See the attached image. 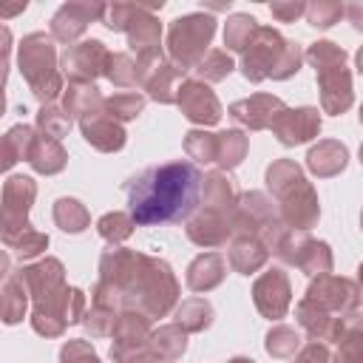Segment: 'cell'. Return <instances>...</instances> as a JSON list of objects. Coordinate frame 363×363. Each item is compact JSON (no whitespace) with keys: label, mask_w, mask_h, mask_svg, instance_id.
<instances>
[{"label":"cell","mask_w":363,"mask_h":363,"mask_svg":"<svg viewBox=\"0 0 363 363\" xmlns=\"http://www.w3.org/2000/svg\"><path fill=\"white\" fill-rule=\"evenodd\" d=\"M11 275V261L6 255V250H0V281H6Z\"/></svg>","instance_id":"51"},{"label":"cell","mask_w":363,"mask_h":363,"mask_svg":"<svg viewBox=\"0 0 363 363\" xmlns=\"http://www.w3.org/2000/svg\"><path fill=\"white\" fill-rule=\"evenodd\" d=\"M252 301H255V309L269 318V320H278L286 315L289 303H292V289H289V278L281 267H272L267 269L255 284H252Z\"/></svg>","instance_id":"15"},{"label":"cell","mask_w":363,"mask_h":363,"mask_svg":"<svg viewBox=\"0 0 363 363\" xmlns=\"http://www.w3.org/2000/svg\"><path fill=\"white\" fill-rule=\"evenodd\" d=\"M60 363H99V357L88 340H68L60 349Z\"/></svg>","instance_id":"45"},{"label":"cell","mask_w":363,"mask_h":363,"mask_svg":"<svg viewBox=\"0 0 363 363\" xmlns=\"http://www.w3.org/2000/svg\"><path fill=\"white\" fill-rule=\"evenodd\" d=\"M54 221L65 233H82L91 224V216H88V210H85L82 201L62 196V199L54 201Z\"/></svg>","instance_id":"34"},{"label":"cell","mask_w":363,"mask_h":363,"mask_svg":"<svg viewBox=\"0 0 363 363\" xmlns=\"http://www.w3.org/2000/svg\"><path fill=\"white\" fill-rule=\"evenodd\" d=\"M34 196H37V184H34L31 176L14 173L3 184V196H0V241L6 247H14L31 230L28 210L34 204Z\"/></svg>","instance_id":"10"},{"label":"cell","mask_w":363,"mask_h":363,"mask_svg":"<svg viewBox=\"0 0 363 363\" xmlns=\"http://www.w3.org/2000/svg\"><path fill=\"white\" fill-rule=\"evenodd\" d=\"M233 213L235 210H224V207H207L201 204L196 213H190L187 218V238L204 250L221 247L227 244V238L233 235Z\"/></svg>","instance_id":"14"},{"label":"cell","mask_w":363,"mask_h":363,"mask_svg":"<svg viewBox=\"0 0 363 363\" xmlns=\"http://www.w3.org/2000/svg\"><path fill=\"white\" fill-rule=\"evenodd\" d=\"M26 292L34 298L31 326L43 337H60L68 323H79L85 315V295L65 284V269L57 258H43L37 264L14 272Z\"/></svg>","instance_id":"3"},{"label":"cell","mask_w":363,"mask_h":363,"mask_svg":"<svg viewBox=\"0 0 363 363\" xmlns=\"http://www.w3.org/2000/svg\"><path fill=\"white\" fill-rule=\"evenodd\" d=\"M303 51L298 43L284 40L275 28L258 26L252 43L244 51L241 60V74L250 82H264V79H289L292 74L301 71Z\"/></svg>","instance_id":"6"},{"label":"cell","mask_w":363,"mask_h":363,"mask_svg":"<svg viewBox=\"0 0 363 363\" xmlns=\"http://www.w3.org/2000/svg\"><path fill=\"white\" fill-rule=\"evenodd\" d=\"M142 108H145V96H142V94H113V96H108V99L102 102V111H105L111 119H116V122H130V119H136V116L142 113Z\"/></svg>","instance_id":"37"},{"label":"cell","mask_w":363,"mask_h":363,"mask_svg":"<svg viewBox=\"0 0 363 363\" xmlns=\"http://www.w3.org/2000/svg\"><path fill=\"white\" fill-rule=\"evenodd\" d=\"M187 349V332H182L176 323H167V326H159L156 332H150L147 337V352L162 360V363H173L184 354Z\"/></svg>","instance_id":"26"},{"label":"cell","mask_w":363,"mask_h":363,"mask_svg":"<svg viewBox=\"0 0 363 363\" xmlns=\"http://www.w3.org/2000/svg\"><path fill=\"white\" fill-rule=\"evenodd\" d=\"M201 204L207 207H224V210H235V187H233V179L221 170H213L201 179Z\"/></svg>","instance_id":"27"},{"label":"cell","mask_w":363,"mask_h":363,"mask_svg":"<svg viewBox=\"0 0 363 363\" xmlns=\"http://www.w3.org/2000/svg\"><path fill=\"white\" fill-rule=\"evenodd\" d=\"M9 54H11V31H9V26L0 23V94H3L6 77H9Z\"/></svg>","instance_id":"49"},{"label":"cell","mask_w":363,"mask_h":363,"mask_svg":"<svg viewBox=\"0 0 363 363\" xmlns=\"http://www.w3.org/2000/svg\"><path fill=\"white\" fill-rule=\"evenodd\" d=\"M128 190V207L133 224L150 227V224H176L190 218V213L199 204L201 190V173L193 162L179 159L167 164L147 167L136 179L125 184Z\"/></svg>","instance_id":"2"},{"label":"cell","mask_w":363,"mask_h":363,"mask_svg":"<svg viewBox=\"0 0 363 363\" xmlns=\"http://www.w3.org/2000/svg\"><path fill=\"white\" fill-rule=\"evenodd\" d=\"M213 323V306L204 298H187L176 309V326L182 332H204Z\"/></svg>","instance_id":"33"},{"label":"cell","mask_w":363,"mask_h":363,"mask_svg":"<svg viewBox=\"0 0 363 363\" xmlns=\"http://www.w3.org/2000/svg\"><path fill=\"white\" fill-rule=\"evenodd\" d=\"M343 14H346V6L337 3V0H315V3H306V9H303L306 23L315 26V28H329Z\"/></svg>","instance_id":"40"},{"label":"cell","mask_w":363,"mask_h":363,"mask_svg":"<svg viewBox=\"0 0 363 363\" xmlns=\"http://www.w3.org/2000/svg\"><path fill=\"white\" fill-rule=\"evenodd\" d=\"M309 303L320 306L323 312L335 315V318H349V315H357V303H360V289L352 278H337V275H318L306 295H303Z\"/></svg>","instance_id":"11"},{"label":"cell","mask_w":363,"mask_h":363,"mask_svg":"<svg viewBox=\"0 0 363 363\" xmlns=\"http://www.w3.org/2000/svg\"><path fill=\"white\" fill-rule=\"evenodd\" d=\"M284 108L286 105L278 96H272V94H252L250 99L233 102L230 105V116L235 122H241L244 128H250V130H264V128H269L275 122V116Z\"/></svg>","instance_id":"19"},{"label":"cell","mask_w":363,"mask_h":363,"mask_svg":"<svg viewBox=\"0 0 363 363\" xmlns=\"http://www.w3.org/2000/svg\"><path fill=\"white\" fill-rule=\"evenodd\" d=\"M269 128L281 145L292 147V145H301V142H309L312 136H318L320 113H318V108H284Z\"/></svg>","instance_id":"18"},{"label":"cell","mask_w":363,"mask_h":363,"mask_svg":"<svg viewBox=\"0 0 363 363\" xmlns=\"http://www.w3.org/2000/svg\"><path fill=\"white\" fill-rule=\"evenodd\" d=\"M17 65H20V74L26 77L31 94L43 105H48L62 91V74L57 65V48H54L51 34H45V31L26 34L17 48Z\"/></svg>","instance_id":"8"},{"label":"cell","mask_w":363,"mask_h":363,"mask_svg":"<svg viewBox=\"0 0 363 363\" xmlns=\"http://www.w3.org/2000/svg\"><path fill=\"white\" fill-rule=\"evenodd\" d=\"M292 363H329V349H326V343L312 340V343H306V346L295 354Z\"/></svg>","instance_id":"48"},{"label":"cell","mask_w":363,"mask_h":363,"mask_svg":"<svg viewBox=\"0 0 363 363\" xmlns=\"http://www.w3.org/2000/svg\"><path fill=\"white\" fill-rule=\"evenodd\" d=\"M184 150L196 162H216V133L207 130H187L184 133Z\"/></svg>","instance_id":"42"},{"label":"cell","mask_w":363,"mask_h":363,"mask_svg":"<svg viewBox=\"0 0 363 363\" xmlns=\"http://www.w3.org/2000/svg\"><path fill=\"white\" fill-rule=\"evenodd\" d=\"M102 11L105 3H62L51 17V40L71 45L91 23L102 20Z\"/></svg>","instance_id":"17"},{"label":"cell","mask_w":363,"mask_h":363,"mask_svg":"<svg viewBox=\"0 0 363 363\" xmlns=\"http://www.w3.org/2000/svg\"><path fill=\"white\" fill-rule=\"evenodd\" d=\"M37 128H40V133L43 136H48V139H62V136H68V130H71V116L62 111V108H54V105H43L40 108V113H37Z\"/></svg>","instance_id":"41"},{"label":"cell","mask_w":363,"mask_h":363,"mask_svg":"<svg viewBox=\"0 0 363 363\" xmlns=\"http://www.w3.org/2000/svg\"><path fill=\"white\" fill-rule=\"evenodd\" d=\"M269 258V250L258 241V238H250V235H233V244H230V252H227V261L235 272L241 275H252L258 272Z\"/></svg>","instance_id":"24"},{"label":"cell","mask_w":363,"mask_h":363,"mask_svg":"<svg viewBox=\"0 0 363 363\" xmlns=\"http://www.w3.org/2000/svg\"><path fill=\"white\" fill-rule=\"evenodd\" d=\"M26 306H28V292L20 284V278L11 272L3 284V289H0V320L9 323V326L20 323L23 315H26Z\"/></svg>","instance_id":"28"},{"label":"cell","mask_w":363,"mask_h":363,"mask_svg":"<svg viewBox=\"0 0 363 363\" xmlns=\"http://www.w3.org/2000/svg\"><path fill=\"white\" fill-rule=\"evenodd\" d=\"M247 147H250V142H247V136L241 130H221V133H216V162L224 170L238 167L244 162V156H247Z\"/></svg>","instance_id":"32"},{"label":"cell","mask_w":363,"mask_h":363,"mask_svg":"<svg viewBox=\"0 0 363 363\" xmlns=\"http://www.w3.org/2000/svg\"><path fill=\"white\" fill-rule=\"evenodd\" d=\"M48 247V235L45 233H37V230H28L11 250L17 252V258L20 261H26V258H34V255H40L43 250Z\"/></svg>","instance_id":"46"},{"label":"cell","mask_w":363,"mask_h":363,"mask_svg":"<svg viewBox=\"0 0 363 363\" xmlns=\"http://www.w3.org/2000/svg\"><path fill=\"white\" fill-rule=\"evenodd\" d=\"M3 111H6V96L0 94V116H3Z\"/></svg>","instance_id":"53"},{"label":"cell","mask_w":363,"mask_h":363,"mask_svg":"<svg viewBox=\"0 0 363 363\" xmlns=\"http://www.w3.org/2000/svg\"><path fill=\"white\" fill-rule=\"evenodd\" d=\"M216 34V20L210 14L193 11L182 14L167 28V54L170 62L182 71H190L199 65V60L207 54V45Z\"/></svg>","instance_id":"9"},{"label":"cell","mask_w":363,"mask_h":363,"mask_svg":"<svg viewBox=\"0 0 363 363\" xmlns=\"http://www.w3.org/2000/svg\"><path fill=\"white\" fill-rule=\"evenodd\" d=\"M267 187L281 201V221L295 230H309L320 218L318 193L292 159H275L267 167Z\"/></svg>","instance_id":"5"},{"label":"cell","mask_w":363,"mask_h":363,"mask_svg":"<svg viewBox=\"0 0 363 363\" xmlns=\"http://www.w3.org/2000/svg\"><path fill=\"white\" fill-rule=\"evenodd\" d=\"M133 218L128 216V213H105L99 221H96V230H99V235L111 244V247H116V244H122L130 233H133Z\"/></svg>","instance_id":"39"},{"label":"cell","mask_w":363,"mask_h":363,"mask_svg":"<svg viewBox=\"0 0 363 363\" xmlns=\"http://www.w3.org/2000/svg\"><path fill=\"white\" fill-rule=\"evenodd\" d=\"M309 65L318 74V88H320V108L326 113H346L354 102L352 94V74L346 65V51L335 45L332 40H318L309 45L303 54Z\"/></svg>","instance_id":"7"},{"label":"cell","mask_w":363,"mask_h":363,"mask_svg":"<svg viewBox=\"0 0 363 363\" xmlns=\"http://www.w3.org/2000/svg\"><path fill=\"white\" fill-rule=\"evenodd\" d=\"M113 323H116V309L108 306L91 303V309L82 315V326L91 332V337H108L113 332Z\"/></svg>","instance_id":"43"},{"label":"cell","mask_w":363,"mask_h":363,"mask_svg":"<svg viewBox=\"0 0 363 363\" xmlns=\"http://www.w3.org/2000/svg\"><path fill=\"white\" fill-rule=\"evenodd\" d=\"M182 77H184L182 68H176V65L167 62V60H159L156 65H150V68L145 71L142 88L147 91L150 99H156V102H162V105H170V102H176V91H179V85H182Z\"/></svg>","instance_id":"21"},{"label":"cell","mask_w":363,"mask_h":363,"mask_svg":"<svg viewBox=\"0 0 363 363\" xmlns=\"http://www.w3.org/2000/svg\"><path fill=\"white\" fill-rule=\"evenodd\" d=\"M79 128H82V136L91 147L102 150V153H113V150H122L128 136H125V128L111 119L105 111L99 113H91V116H82L79 119Z\"/></svg>","instance_id":"20"},{"label":"cell","mask_w":363,"mask_h":363,"mask_svg":"<svg viewBox=\"0 0 363 363\" xmlns=\"http://www.w3.org/2000/svg\"><path fill=\"white\" fill-rule=\"evenodd\" d=\"M230 363H255V360H247V357H233Z\"/></svg>","instance_id":"52"},{"label":"cell","mask_w":363,"mask_h":363,"mask_svg":"<svg viewBox=\"0 0 363 363\" xmlns=\"http://www.w3.org/2000/svg\"><path fill=\"white\" fill-rule=\"evenodd\" d=\"M102 102H105V96L99 94L96 85H68L62 111H65L71 119H74V116L82 119V116L99 113V111H102Z\"/></svg>","instance_id":"29"},{"label":"cell","mask_w":363,"mask_h":363,"mask_svg":"<svg viewBox=\"0 0 363 363\" xmlns=\"http://www.w3.org/2000/svg\"><path fill=\"white\" fill-rule=\"evenodd\" d=\"M108 48L99 40H82L77 45H68L60 68L68 77L71 85H94L96 77L105 74V62H108Z\"/></svg>","instance_id":"13"},{"label":"cell","mask_w":363,"mask_h":363,"mask_svg":"<svg viewBox=\"0 0 363 363\" xmlns=\"http://www.w3.org/2000/svg\"><path fill=\"white\" fill-rule=\"evenodd\" d=\"M303 9H306V3H301V0L269 3V14H272L275 20H281V23H292V20H298V17L303 14Z\"/></svg>","instance_id":"47"},{"label":"cell","mask_w":363,"mask_h":363,"mask_svg":"<svg viewBox=\"0 0 363 363\" xmlns=\"http://www.w3.org/2000/svg\"><path fill=\"white\" fill-rule=\"evenodd\" d=\"M337 354L335 363H363V337H360V323L346 329V335L337 340Z\"/></svg>","instance_id":"44"},{"label":"cell","mask_w":363,"mask_h":363,"mask_svg":"<svg viewBox=\"0 0 363 363\" xmlns=\"http://www.w3.org/2000/svg\"><path fill=\"white\" fill-rule=\"evenodd\" d=\"M26 162H28L37 173L54 176V173H60V170L65 167L68 153H65V147H62L57 139H48V136H43V133H34L31 147H28V153H26Z\"/></svg>","instance_id":"23"},{"label":"cell","mask_w":363,"mask_h":363,"mask_svg":"<svg viewBox=\"0 0 363 363\" xmlns=\"http://www.w3.org/2000/svg\"><path fill=\"white\" fill-rule=\"evenodd\" d=\"M176 105L196 125H216L221 119L218 96L210 91V85H204L199 79H182V85L176 91Z\"/></svg>","instance_id":"16"},{"label":"cell","mask_w":363,"mask_h":363,"mask_svg":"<svg viewBox=\"0 0 363 363\" xmlns=\"http://www.w3.org/2000/svg\"><path fill=\"white\" fill-rule=\"evenodd\" d=\"M31 139H34V128L28 125H14L6 136H0V173H6L14 162L26 159Z\"/></svg>","instance_id":"30"},{"label":"cell","mask_w":363,"mask_h":363,"mask_svg":"<svg viewBox=\"0 0 363 363\" xmlns=\"http://www.w3.org/2000/svg\"><path fill=\"white\" fill-rule=\"evenodd\" d=\"M26 9H28L26 0H17V3H3V0H0V20H3V17H17V14H23Z\"/></svg>","instance_id":"50"},{"label":"cell","mask_w":363,"mask_h":363,"mask_svg":"<svg viewBox=\"0 0 363 363\" xmlns=\"http://www.w3.org/2000/svg\"><path fill=\"white\" fill-rule=\"evenodd\" d=\"M179 298V281L173 269L153 255L111 247L99 258V281L91 292V303L116 312L133 309L153 318H164Z\"/></svg>","instance_id":"1"},{"label":"cell","mask_w":363,"mask_h":363,"mask_svg":"<svg viewBox=\"0 0 363 363\" xmlns=\"http://www.w3.org/2000/svg\"><path fill=\"white\" fill-rule=\"evenodd\" d=\"M346 162H349V150L340 145V142H335V139H323V142H318L312 150H309V156H306V164H309V170L315 173V176H337L343 167H346Z\"/></svg>","instance_id":"25"},{"label":"cell","mask_w":363,"mask_h":363,"mask_svg":"<svg viewBox=\"0 0 363 363\" xmlns=\"http://www.w3.org/2000/svg\"><path fill=\"white\" fill-rule=\"evenodd\" d=\"M235 65H233V57L227 54V51H207L201 60H199V65H196V74H199V82H218V79H224L230 71H233Z\"/></svg>","instance_id":"38"},{"label":"cell","mask_w":363,"mask_h":363,"mask_svg":"<svg viewBox=\"0 0 363 363\" xmlns=\"http://www.w3.org/2000/svg\"><path fill=\"white\" fill-rule=\"evenodd\" d=\"M267 352L272 354V357H278V360H286V357H292L298 349H301V332L298 329H292V326H284V323H278V326H272L269 332H267Z\"/></svg>","instance_id":"36"},{"label":"cell","mask_w":363,"mask_h":363,"mask_svg":"<svg viewBox=\"0 0 363 363\" xmlns=\"http://www.w3.org/2000/svg\"><path fill=\"white\" fill-rule=\"evenodd\" d=\"M275 255L284 264L298 267L309 278H318V275L332 272V252H329V247L323 241H315V238L303 235V233H286L284 241L278 244Z\"/></svg>","instance_id":"12"},{"label":"cell","mask_w":363,"mask_h":363,"mask_svg":"<svg viewBox=\"0 0 363 363\" xmlns=\"http://www.w3.org/2000/svg\"><path fill=\"white\" fill-rule=\"evenodd\" d=\"M255 31H258V20L255 17H250V14H233L227 20V26H224V45L230 51H241L244 54L247 45L252 43Z\"/></svg>","instance_id":"35"},{"label":"cell","mask_w":363,"mask_h":363,"mask_svg":"<svg viewBox=\"0 0 363 363\" xmlns=\"http://www.w3.org/2000/svg\"><path fill=\"white\" fill-rule=\"evenodd\" d=\"M105 77L119 85V88H136L145 79V68L136 62V57L130 54H108L105 62Z\"/></svg>","instance_id":"31"},{"label":"cell","mask_w":363,"mask_h":363,"mask_svg":"<svg viewBox=\"0 0 363 363\" xmlns=\"http://www.w3.org/2000/svg\"><path fill=\"white\" fill-rule=\"evenodd\" d=\"M162 0L156 3H105L102 23L111 31H125L128 45L136 54V62L147 71L162 60V23L156 11H162Z\"/></svg>","instance_id":"4"},{"label":"cell","mask_w":363,"mask_h":363,"mask_svg":"<svg viewBox=\"0 0 363 363\" xmlns=\"http://www.w3.org/2000/svg\"><path fill=\"white\" fill-rule=\"evenodd\" d=\"M227 275V261L218 252H201L187 267V286L193 292H210L216 289Z\"/></svg>","instance_id":"22"}]
</instances>
